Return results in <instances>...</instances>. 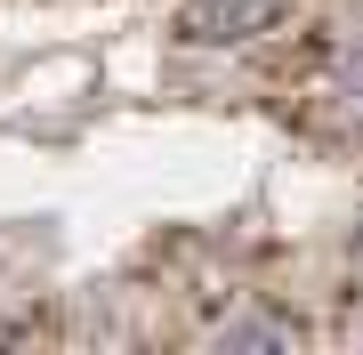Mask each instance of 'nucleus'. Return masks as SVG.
I'll list each match as a JSON object with an SVG mask.
<instances>
[{"instance_id":"1","label":"nucleus","mask_w":363,"mask_h":355,"mask_svg":"<svg viewBox=\"0 0 363 355\" xmlns=\"http://www.w3.org/2000/svg\"><path fill=\"white\" fill-rule=\"evenodd\" d=\"M259 9H267V0H202V9H186V33H194V40H226L234 25H250Z\"/></svg>"}]
</instances>
